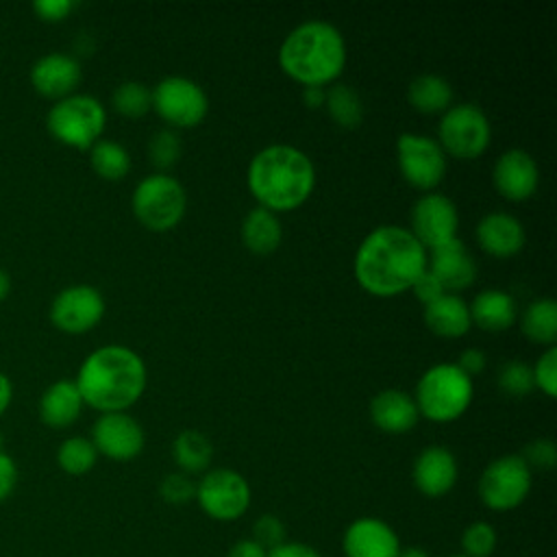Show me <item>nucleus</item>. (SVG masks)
Masks as SVG:
<instances>
[{
  "mask_svg": "<svg viewBox=\"0 0 557 557\" xmlns=\"http://www.w3.org/2000/svg\"><path fill=\"white\" fill-rule=\"evenodd\" d=\"M426 270V250L409 228L396 224L376 226L359 244L355 276L359 285L376 296L411 289Z\"/></svg>",
  "mask_w": 557,
  "mask_h": 557,
  "instance_id": "obj_1",
  "label": "nucleus"
},
{
  "mask_svg": "<svg viewBox=\"0 0 557 557\" xmlns=\"http://www.w3.org/2000/svg\"><path fill=\"white\" fill-rule=\"evenodd\" d=\"M74 383L85 405L102 413L124 411L146 387V366L128 346L107 344L85 357Z\"/></svg>",
  "mask_w": 557,
  "mask_h": 557,
  "instance_id": "obj_2",
  "label": "nucleus"
},
{
  "mask_svg": "<svg viewBox=\"0 0 557 557\" xmlns=\"http://www.w3.org/2000/svg\"><path fill=\"white\" fill-rule=\"evenodd\" d=\"M315 185L311 159L296 146L261 148L248 165V187L261 207L285 211L298 207Z\"/></svg>",
  "mask_w": 557,
  "mask_h": 557,
  "instance_id": "obj_3",
  "label": "nucleus"
},
{
  "mask_svg": "<svg viewBox=\"0 0 557 557\" xmlns=\"http://www.w3.org/2000/svg\"><path fill=\"white\" fill-rule=\"evenodd\" d=\"M278 63L292 78L305 85H324L344 70V37L326 20H307L283 39Z\"/></svg>",
  "mask_w": 557,
  "mask_h": 557,
  "instance_id": "obj_4",
  "label": "nucleus"
},
{
  "mask_svg": "<svg viewBox=\"0 0 557 557\" xmlns=\"http://www.w3.org/2000/svg\"><path fill=\"white\" fill-rule=\"evenodd\" d=\"M413 400L429 420H455L472 400V379L457 363H435L418 381Z\"/></svg>",
  "mask_w": 557,
  "mask_h": 557,
  "instance_id": "obj_5",
  "label": "nucleus"
},
{
  "mask_svg": "<svg viewBox=\"0 0 557 557\" xmlns=\"http://www.w3.org/2000/svg\"><path fill=\"white\" fill-rule=\"evenodd\" d=\"M104 122L102 102L89 94H70L57 100L46 115L48 133L57 141L81 150L91 148L100 139Z\"/></svg>",
  "mask_w": 557,
  "mask_h": 557,
  "instance_id": "obj_6",
  "label": "nucleus"
},
{
  "mask_svg": "<svg viewBox=\"0 0 557 557\" xmlns=\"http://www.w3.org/2000/svg\"><path fill=\"white\" fill-rule=\"evenodd\" d=\"M133 213L152 231H168L178 224L185 213L187 196L183 185L163 172L144 176L133 191Z\"/></svg>",
  "mask_w": 557,
  "mask_h": 557,
  "instance_id": "obj_7",
  "label": "nucleus"
},
{
  "mask_svg": "<svg viewBox=\"0 0 557 557\" xmlns=\"http://www.w3.org/2000/svg\"><path fill=\"white\" fill-rule=\"evenodd\" d=\"M440 141L442 146L459 157V159H474L479 157L490 144V120L479 104L461 102L448 107L440 120Z\"/></svg>",
  "mask_w": 557,
  "mask_h": 557,
  "instance_id": "obj_8",
  "label": "nucleus"
},
{
  "mask_svg": "<svg viewBox=\"0 0 557 557\" xmlns=\"http://www.w3.org/2000/svg\"><path fill=\"white\" fill-rule=\"evenodd\" d=\"M531 490V470L520 455H503L487 463L479 479V496L485 507L507 511L518 507Z\"/></svg>",
  "mask_w": 557,
  "mask_h": 557,
  "instance_id": "obj_9",
  "label": "nucleus"
},
{
  "mask_svg": "<svg viewBox=\"0 0 557 557\" xmlns=\"http://www.w3.org/2000/svg\"><path fill=\"white\" fill-rule=\"evenodd\" d=\"M196 500L209 518L237 520L250 505V485L239 472L215 468L196 483Z\"/></svg>",
  "mask_w": 557,
  "mask_h": 557,
  "instance_id": "obj_10",
  "label": "nucleus"
},
{
  "mask_svg": "<svg viewBox=\"0 0 557 557\" xmlns=\"http://www.w3.org/2000/svg\"><path fill=\"white\" fill-rule=\"evenodd\" d=\"M152 107L174 126L198 124L209 109L205 89L187 76H165L152 89Z\"/></svg>",
  "mask_w": 557,
  "mask_h": 557,
  "instance_id": "obj_11",
  "label": "nucleus"
},
{
  "mask_svg": "<svg viewBox=\"0 0 557 557\" xmlns=\"http://www.w3.org/2000/svg\"><path fill=\"white\" fill-rule=\"evenodd\" d=\"M396 159L403 176L420 189H431L444 178V172H446L444 150L429 135H418V133L398 135Z\"/></svg>",
  "mask_w": 557,
  "mask_h": 557,
  "instance_id": "obj_12",
  "label": "nucleus"
},
{
  "mask_svg": "<svg viewBox=\"0 0 557 557\" xmlns=\"http://www.w3.org/2000/svg\"><path fill=\"white\" fill-rule=\"evenodd\" d=\"M104 315V298L91 285H70L50 305V320L63 333H85Z\"/></svg>",
  "mask_w": 557,
  "mask_h": 557,
  "instance_id": "obj_13",
  "label": "nucleus"
},
{
  "mask_svg": "<svg viewBox=\"0 0 557 557\" xmlns=\"http://www.w3.org/2000/svg\"><path fill=\"white\" fill-rule=\"evenodd\" d=\"M459 213L455 202L437 191L422 194L411 207V233L422 246H437L457 237Z\"/></svg>",
  "mask_w": 557,
  "mask_h": 557,
  "instance_id": "obj_14",
  "label": "nucleus"
},
{
  "mask_svg": "<svg viewBox=\"0 0 557 557\" xmlns=\"http://www.w3.org/2000/svg\"><path fill=\"white\" fill-rule=\"evenodd\" d=\"M91 444L109 459L128 461L144 448V429L133 416L124 411H109L94 422Z\"/></svg>",
  "mask_w": 557,
  "mask_h": 557,
  "instance_id": "obj_15",
  "label": "nucleus"
},
{
  "mask_svg": "<svg viewBox=\"0 0 557 557\" xmlns=\"http://www.w3.org/2000/svg\"><path fill=\"white\" fill-rule=\"evenodd\" d=\"M342 548L346 557H398L400 542L387 522L363 516L348 524L342 537Z\"/></svg>",
  "mask_w": 557,
  "mask_h": 557,
  "instance_id": "obj_16",
  "label": "nucleus"
},
{
  "mask_svg": "<svg viewBox=\"0 0 557 557\" xmlns=\"http://www.w3.org/2000/svg\"><path fill=\"white\" fill-rule=\"evenodd\" d=\"M426 270L442 283L446 292H459L476 278V263L459 237H450L431 248Z\"/></svg>",
  "mask_w": 557,
  "mask_h": 557,
  "instance_id": "obj_17",
  "label": "nucleus"
},
{
  "mask_svg": "<svg viewBox=\"0 0 557 557\" xmlns=\"http://www.w3.org/2000/svg\"><path fill=\"white\" fill-rule=\"evenodd\" d=\"M83 70L76 57L65 52H48L39 57L30 67V85L46 98L61 100L78 87Z\"/></svg>",
  "mask_w": 557,
  "mask_h": 557,
  "instance_id": "obj_18",
  "label": "nucleus"
},
{
  "mask_svg": "<svg viewBox=\"0 0 557 557\" xmlns=\"http://www.w3.org/2000/svg\"><path fill=\"white\" fill-rule=\"evenodd\" d=\"M492 178L496 189L511 200H524L529 198L540 181V170L535 159L522 150V148H511L505 150L492 170Z\"/></svg>",
  "mask_w": 557,
  "mask_h": 557,
  "instance_id": "obj_19",
  "label": "nucleus"
},
{
  "mask_svg": "<svg viewBox=\"0 0 557 557\" xmlns=\"http://www.w3.org/2000/svg\"><path fill=\"white\" fill-rule=\"evenodd\" d=\"M411 479L424 496H444L457 481L455 455L446 446H426L413 461Z\"/></svg>",
  "mask_w": 557,
  "mask_h": 557,
  "instance_id": "obj_20",
  "label": "nucleus"
},
{
  "mask_svg": "<svg viewBox=\"0 0 557 557\" xmlns=\"http://www.w3.org/2000/svg\"><path fill=\"white\" fill-rule=\"evenodd\" d=\"M476 239L490 255L509 257L524 246V226L511 213L492 211L479 220Z\"/></svg>",
  "mask_w": 557,
  "mask_h": 557,
  "instance_id": "obj_21",
  "label": "nucleus"
},
{
  "mask_svg": "<svg viewBox=\"0 0 557 557\" xmlns=\"http://www.w3.org/2000/svg\"><path fill=\"white\" fill-rule=\"evenodd\" d=\"M83 396L74 381L59 379L44 389L37 403L39 420L52 429H65L76 422L83 409Z\"/></svg>",
  "mask_w": 557,
  "mask_h": 557,
  "instance_id": "obj_22",
  "label": "nucleus"
},
{
  "mask_svg": "<svg viewBox=\"0 0 557 557\" xmlns=\"http://www.w3.org/2000/svg\"><path fill=\"white\" fill-rule=\"evenodd\" d=\"M416 400L400 389H383L370 400L372 422L387 433H405L418 422Z\"/></svg>",
  "mask_w": 557,
  "mask_h": 557,
  "instance_id": "obj_23",
  "label": "nucleus"
},
{
  "mask_svg": "<svg viewBox=\"0 0 557 557\" xmlns=\"http://www.w3.org/2000/svg\"><path fill=\"white\" fill-rule=\"evenodd\" d=\"M426 326L442 337H461L470 329V309L463 298L446 292L424 305Z\"/></svg>",
  "mask_w": 557,
  "mask_h": 557,
  "instance_id": "obj_24",
  "label": "nucleus"
},
{
  "mask_svg": "<svg viewBox=\"0 0 557 557\" xmlns=\"http://www.w3.org/2000/svg\"><path fill=\"white\" fill-rule=\"evenodd\" d=\"M470 320L485 331H503L516 320V300L503 289H483L474 296Z\"/></svg>",
  "mask_w": 557,
  "mask_h": 557,
  "instance_id": "obj_25",
  "label": "nucleus"
},
{
  "mask_svg": "<svg viewBox=\"0 0 557 557\" xmlns=\"http://www.w3.org/2000/svg\"><path fill=\"white\" fill-rule=\"evenodd\" d=\"M281 237H283V228L276 213L261 205L252 207L242 220V242L252 252H259V255L272 252L281 244Z\"/></svg>",
  "mask_w": 557,
  "mask_h": 557,
  "instance_id": "obj_26",
  "label": "nucleus"
},
{
  "mask_svg": "<svg viewBox=\"0 0 557 557\" xmlns=\"http://www.w3.org/2000/svg\"><path fill=\"white\" fill-rule=\"evenodd\" d=\"M407 98L418 111H424V113L446 111L453 100V87L444 76L424 72L409 83Z\"/></svg>",
  "mask_w": 557,
  "mask_h": 557,
  "instance_id": "obj_27",
  "label": "nucleus"
},
{
  "mask_svg": "<svg viewBox=\"0 0 557 557\" xmlns=\"http://www.w3.org/2000/svg\"><path fill=\"white\" fill-rule=\"evenodd\" d=\"M172 457L185 474H196L207 470L213 457V446L209 437L196 429L181 431L172 442Z\"/></svg>",
  "mask_w": 557,
  "mask_h": 557,
  "instance_id": "obj_28",
  "label": "nucleus"
},
{
  "mask_svg": "<svg viewBox=\"0 0 557 557\" xmlns=\"http://www.w3.org/2000/svg\"><path fill=\"white\" fill-rule=\"evenodd\" d=\"M522 333L537 344H553L557 337V305L553 298H537L522 313Z\"/></svg>",
  "mask_w": 557,
  "mask_h": 557,
  "instance_id": "obj_29",
  "label": "nucleus"
},
{
  "mask_svg": "<svg viewBox=\"0 0 557 557\" xmlns=\"http://www.w3.org/2000/svg\"><path fill=\"white\" fill-rule=\"evenodd\" d=\"M329 115L344 128H355L363 120V102L355 87L346 83H335L326 89L324 98Z\"/></svg>",
  "mask_w": 557,
  "mask_h": 557,
  "instance_id": "obj_30",
  "label": "nucleus"
},
{
  "mask_svg": "<svg viewBox=\"0 0 557 557\" xmlns=\"http://www.w3.org/2000/svg\"><path fill=\"white\" fill-rule=\"evenodd\" d=\"M89 163L98 176L117 181L131 170V154L122 144L113 139H98L89 148Z\"/></svg>",
  "mask_w": 557,
  "mask_h": 557,
  "instance_id": "obj_31",
  "label": "nucleus"
},
{
  "mask_svg": "<svg viewBox=\"0 0 557 557\" xmlns=\"http://www.w3.org/2000/svg\"><path fill=\"white\" fill-rule=\"evenodd\" d=\"M96 459H98V450L91 444V440L78 437V435L63 440L57 450L59 468L72 476L87 474L96 466Z\"/></svg>",
  "mask_w": 557,
  "mask_h": 557,
  "instance_id": "obj_32",
  "label": "nucleus"
},
{
  "mask_svg": "<svg viewBox=\"0 0 557 557\" xmlns=\"http://www.w3.org/2000/svg\"><path fill=\"white\" fill-rule=\"evenodd\" d=\"M111 102L117 113L137 117L152 107V89L139 81H124L113 89Z\"/></svg>",
  "mask_w": 557,
  "mask_h": 557,
  "instance_id": "obj_33",
  "label": "nucleus"
},
{
  "mask_svg": "<svg viewBox=\"0 0 557 557\" xmlns=\"http://www.w3.org/2000/svg\"><path fill=\"white\" fill-rule=\"evenodd\" d=\"M498 387L509 396H527L533 389V370L522 359L505 361L498 368Z\"/></svg>",
  "mask_w": 557,
  "mask_h": 557,
  "instance_id": "obj_34",
  "label": "nucleus"
},
{
  "mask_svg": "<svg viewBox=\"0 0 557 557\" xmlns=\"http://www.w3.org/2000/svg\"><path fill=\"white\" fill-rule=\"evenodd\" d=\"M461 548L468 557H490L496 550V531L492 524L479 520L463 529Z\"/></svg>",
  "mask_w": 557,
  "mask_h": 557,
  "instance_id": "obj_35",
  "label": "nucleus"
},
{
  "mask_svg": "<svg viewBox=\"0 0 557 557\" xmlns=\"http://www.w3.org/2000/svg\"><path fill=\"white\" fill-rule=\"evenodd\" d=\"M148 157L161 170L174 165L181 157V137H178V133L172 131V128H161V131L152 133L150 141H148Z\"/></svg>",
  "mask_w": 557,
  "mask_h": 557,
  "instance_id": "obj_36",
  "label": "nucleus"
},
{
  "mask_svg": "<svg viewBox=\"0 0 557 557\" xmlns=\"http://www.w3.org/2000/svg\"><path fill=\"white\" fill-rule=\"evenodd\" d=\"M159 494L165 503L183 505V503H189L191 498H196V483L185 472H170L159 483Z\"/></svg>",
  "mask_w": 557,
  "mask_h": 557,
  "instance_id": "obj_37",
  "label": "nucleus"
},
{
  "mask_svg": "<svg viewBox=\"0 0 557 557\" xmlns=\"http://www.w3.org/2000/svg\"><path fill=\"white\" fill-rule=\"evenodd\" d=\"M533 370V383L546 394L555 396L557 394V348L548 346L531 366Z\"/></svg>",
  "mask_w": 557,
  "mask_h": 557,
  "instance_id": "obj_38",
  "label": "nucleus"
},
{
  "mask_svg": "<svg viewBox=\"0 0 557 557\" xmlns=\"http://www.w3.org/2000/svg\"><path fill=\"white\" fill-rule=\"evenodd\" d=\"M250 540H255L263 550H272L274 546L285 542V524L272 513L259 516L252 524V537Z\"/></svg>",
  "mask_w": 557,
  "mask_h": 557,
  "instance_id": "obj_39",
  "label": "nucleus"
},
{
  "mask_svg": "<svg viewBox=\"0 0 557 557\" xmlns=\"http://www.w3.org/2000/svg\"><path fill=\"white\" fill-rule=\"evenodd\" d=\"M520 457H522V461L529 466V470H531V468L548 470V468H553L555 461H557V448H555V444H553L550 440L537 437V440H533V442H529V444L524 446V450H522Z\"/></svg>",
  "mask_w": 557,
  "mask_h": 557,
  "instance_id": "obj_40",
  "label": "nucleus"
},
{
  "mask_svg": "<svg viewBox=\"0 0 557 557\" xmlns=\"http://www.w3.org/2000/svg\"><path fill=\"white\" fill-rule=\"evenodd\" d=\"M74 7H76V2H72V0H35L33 2V11L44 22L65 20Z\"/></svg>",
  "mask_w": 557,
  "mask_h": 557,
  "instance_id": "obj_41",
  "label": "nucleus"
},
{
  "mask_svg": "<svg viewBox=\"0 0 557 557\" xmlns=\"http://www.w3.org/2000/svg\"><path fill=\"white\" fill-rule=\"evenodd\" d=\"M411 289H413L416 298L422 300L424 305H429V302H433L435 298H440L442 294H446V289L442 287V283H440L429 270H424V272L416 278V283L411 285Z\"/></svg>",
  "mask_w": 557,
  "mask_h": 557,
  "instance_id": "obj_42",
  "label": "nucleus"
},
{
  "mask_svg": "<svg viewBox=\"0 0 557 557\" xmlns=\"http://www.w3.org/2000/svg\"><path fill=\"white\" fill-rule=\"evenodd\" d=\"M15 483H17V466L7 453H0V503H4L13 494Z\"/></svg>",
  "mask_w": 557,
  "mask_h": 557,
  "instance_id": "obj_43",
  "label": "nucleus"
},
{
  "mask_svg": "<svg viewBox=\"0 0 557 557\" xmlns=\"http://www.w3.org/2000/svg\"><path fill=\"white\" fill-rule=\"evenodd\" d=\"M265 557H322V555L305 542H283L272 550H268Z\"/></svg>",
  "mask_w": 557,
  "mask_h": 557,
  "instance_id": "obj_44",
  "label": "nucleus"
},
{
  "mask_svg": "<svg viewBox=\"0 0 557 557\" xmlns=\"http://www.w3.org/2000/svg\"><path fill=\"white\" fill-rule=\"evenodd\" d=\"M483 366H485V352L481 348H466L457 361V368H461L468 376L479 374Z\"/></svg>",
  "mask_w": 557,
  "mask_h": 557,
  "instance_id": "obj_45",
  "label": "nucleus"
},
{
  "mask_svg": "<svg viewBox=\"0 0 557 557\" xmlns=\"http://www.w3.org/2000/svg\"><path fill=\"white\" fill-rule=\"evenodd\" d=\"M268 555V550H263L255 540H237L231 548H228V553H226V557H265Z\"/></svg>",
  "mask_w": 557,
  "mask_h": 557,
  "instance_id": "obj_46",
  "label": "nucleus"
},
{
  "mask_svg": "<svg viewBox=\"0 0 557 557\" xmlns=\"http://www.w3.org/2000/svg\"><path fill=\"white\" fill-rule=\"evenodd\" d=\"M324 98H326V89L322 85H305L302 100L307 107H320L324 104Z\"/></svg>",
  "mask_w": 557,
  "mask_h": 557,
  "instance_id": "obj_47",
  "label": "nucleus"
},
{
  "mask_svg": "<svg viewBox=\"0 0 557 557\" xmlns=\"http://www.w3.org/2000/svg\"><path fill=\"white\" fill-rule=\"evenodd\" d=\"M11 400H13V385H11V379H9L4 372H0V416L9 409Z\"/></svg>",
  "mask_w": 557,
  "mask_h": 557,
  "instance_id": "obj_48",
  "label": "nucleus"
},
{
  "mask_svg": "<svg viewBox=\"0 0 557 557\" xmlns=\"http://www.w3.org/2000/svg\"><path fill=\"white\" fill-rule=\"evenodd\" d=\"M9 292H11V276L7 270L0 268V300H4L9 296Z\"/></svg>",
  "mask_w": 557,
  "mask_h": 557,
  "instance_id": "obj_49",
  "label": "nucleus"
},
{
  "mask_svg": "<svg viewBox=\"0 0 557 557\" xmlns=\"http://www.w3.org/2000/svg\"><path fill=\"white\" fill-rule=\"evenodd\" d=\"M398 557H431V555L420 546H407V548H400Z\"/></svg>",
  "mask_w": 557,
  "mask_h": 557,
  "instance_id": "obj_50",
  "label": "nucleus"
},
{
  "mask_svg": "<svg viewBox=\"0 0 557 557\" xmlns=\"http://www.w3.org/2000/svg\"><path fill=\"white\" fill-rule=\"evenodd\" d=\"M0 453H4V440H2V433H0Z\"/></svg>",
  "mask_w": 557,
  "mask_h": 557,
  "instance_id": "obj_51",
  "label": "nucleus"
},
{
  "mask_svg": "<svg viewBox=\"0 0 557 557\" xmlns=\"http://www.w3.org/2000/svg\"><path fill=\"white\" fill-rule=\"evenodd\" d=\"M450 557H468V555H463V553H459V555H450Z\"/></svg>",
  "mask_w": 557,
  "mask_h": 557,
  "instance_id": "obj_52",
  "label": "nucleus"
}]
</instances>
